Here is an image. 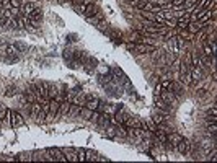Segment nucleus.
<instances>
[{"label": "nucleus", "mask_w": 217, "mask_h": 163, "mask_svg": "<svg viewBox=\"0 0 217 163\" xmlns=\"http://www.w3.org/2000/svg\"><path fill=\"white\" fill-rule=\"evenodd\" d=\"M158 96L162 99H163L165 103H168V104H175L176 103V96H175V93H173V91H170V90H163V88H162V91H160L158 93Z\"/></svg>", "instance_id": "f03ea898"}, {"label": "nucleus", "mask_w": 217, "mask_h": 163, "mask_svg": "<svg viewBox=\"0 0 217 163\" xmlns=\"http://www.w3.org/2000/svg\"><path fill=\"white\" fill-rule=\"evenodd\" d=\"M96 11H98V7H96V5H95V2H93V4L87 5V8H85V11L82 13V15H83L85 18H88V16H93V15L96 13Z\"/></svg>", "instance_id": "6e6552de"}, {"label": "nucleus", "mask_w": 217, "mask_h": 163, "mask_svg": "<svg viewBox=\"0 0 217 163\" xmlns=\"http://www.w3.org/2000/svg\"><path fill=\"white\" fill-rule=\"evenodd\" d=\"M23 126H25V116H23L21 113H18V111L11 109V113H10V127L18 129V127H23Z\"/></svg>", "instance_id": "f257e3e1"}, {"label": "nucleus", "mask_w": 217, "mask_h": 163, "mask_svg": "<svg viewBox=\"0 0 217 163\" xmlns=\"http://www.w3.org/2000/svg\"><path fill=\"white\" fill-rule=\"evenodd\" d=\"M87 21H88V23H91V25H98L100 21H103V13L98 10L93 16H88V18H87Z\"/></svg>", "instance_id": "1a4fd4ad"}, {"label": "nucleus", "mask_w": 217, "mask_h": 163, "mask_svg": "<svg viewBox=\"0 0 217 163\" xmlns=\"http://www.w3.org/2000/svg\"><path fill=\"white\" fill-rule=\"evenodd\" d=\"M181 139H183V135H180L178 132H175V131H173V132H170V134H167V140L170 142L171 145H176L180 140H181Z\"/></svg>", "instance_id": "423d86ee"}, {"label": "nucleus", "mask_w": 217, "mask_h": 163, "mask_svg": "<svg viewBox=\"0 0 217 163\" xmlns=\"http://www.w3.org/2000/svg\"><path fill=\"white\" fill-rule=\"evenodd\" d=\"M126 47H127V49H129V51H131V49L134 51V42H132V44H127V46H126Z\"/></svg>", "instance_id": "aec40b11"}, {"label": "nucleus", "mask_w": 217, "mask_h": 163, "mask_svg": "<svg viewBox=\"0 0 217 163\" xmlns=\"http://www.w3.org/2000/svg\"><path fill=\"white\" fill-rule=\"evenodd\" d=\"M207 131H211L212 132V135H216V131H217V126H216V122H212V124L207 127Z\"/></svg>", "instance_id": "f3484780"}, {"label": "nucleus", "mask_w": 217, "mask_h": 163, "mask_svg": "<svg viewBox=\"0 0 217 163\" xmlns=\"http://www.w3.org/2000/svg\"><path fill=\"white\" fill-rule=\"evenodd\" d=\"M75 152L78 153V162H83L85 160V148H75Z\"/></svg>", "instance_id": "dca6fc26"}, {"label": "nucleus", "mask_w": 217, "mask_h": 163, "mask_svg": "<svg viewBox=\"0 0 217 163\" xmlns=\"http://www.w3.org/2000/svg\"><path fill=\"white\" fill-rule=\"evenodd\" d=\"M153 90H155V95H158L160 91H162V85H160V82L155 85V88H153Z\"/></svg>", "instance_id": "6ab92c4d"}, {"label": "nucleus", "mask_w": 217, "mask_h": 163, "mask_svg": "<svg viewBox=\"0 0 217 163\" xmlns=\"http://www.w3.org/2000/svg\"><path fill=\"white\" fill-rule=\"evenodd\" d=\"M134 51L139 52V54H147V52H155L157 47H155V46L142 44V42H136V44H134Z\"/></svg>", "instance_id": "20e7f679"}, {"label": "nucleus", "mask_w": 217, "mask_h": 163, "mask_svg": "<svg viewBox=\"0 0 217 163\" xmlns=\"http://www.w3.org/2000/svg\"><path fill=\"white\" fill-rule=\"evenodd\" d=\"M153 135H155V139H158L160 144H165V142H167V134H165L162 129H157L155 132H153Z\"/></svg>", "instance_id": "9b49d317"}, {"label": "nucleus", "mask_w": 217, "mask_h": 163, "mask_svg": "<svg viewBox=\"0 0 217 163\" xmlns=\"http://www.w3.org/2000/svg\"><path fill=\"white\" fill-rule=\"evenodd\" d=\"M39 111H41V103H38V101L31 103V106H30V116L31 118L36 119V116L39 114Z\"/></svg>", "instance_id": "0eeeda50"}, {"label": "nucleus", "mask_w": 217, "mask_h": 163, "mask_svg": "<svg viewBox=\"0 0 217 163\" xmlns=\"http://www.w3.org/2000/svg\"><path fill=\"white\" fill-rule=\"evenodd\" d=\"M34 8H38V5L33 4V2H25V4H21V7H20V10H21V15H30L31 11L34 10Z\"/></svg>", "instance_id": "39448f33"}, {"label": "nucleus", "mask_w": 217, "mask_h": 163, "mask_svg": "<svg viewBox=\"0 0 217 163\" xmlns=\"http://www.w3.org/2000/svg\"><path fill=\"white\" fill-rule=\"evenodd\" d=\"M209 121H211V122H216V121H217V118H216V116H211Z\"/></svg>", "instance_id": "412c9836"}, {"label": "nucleus", "mask_w": 217, "mask_h": 163, "mask_svg": "<svg viewBox=\"0 0 217 163\" xmlns=\"http://www.w3.org/2000/svg\"><path fill=\"white\" fill-rule=\"evenodd\" d=\"M13 44H15V47H16V51H18V52H23V51L28 49V46L23 44V42H13Z\"/></svg>", "instance_id": "2eb2a0df"}, {"label": "nucleus", "mask_w": 217, "mask_h": 163, "mask_svg": "<svg viewBox=\"0 0 217 163\" xmlns=\"http://www.w3.org/2000/svg\"><path fill=\"white\" fill-rule=\"evenodd\" d=\"M15 93H16V88H13V87H10L7 90V96H13Z\"/></svg>", "instance_id": "a211bd4d"}, {"label": "nucleus", "mask_w": 217, "mask_h": 163, "mask_svg": "<svg viewBox=\"0 0 217 163\" xmlns=\"http://www.w3.org/2000/svg\"><path fill=\"white\" fill-rule=\"evenodd\" d=\"M204 54H206V56H209V57H214V56H216V52L212 51V47H211L207 42H204Z\"/></svg>", "instance_id": "4468645a"}, {"label": "nucleus", "mask_w": 217, "mask_h": 163, "mask_svg": "<svg viewBox=\"0 0 217 163\" xmlns=\"http://www.w3.org/2000/svg\"><path fill=\"white\" fill-rule=\"evenodd\" d=\"M167 119H168V118H165V116H162V114H158V113H153V114H152V121L155 122L157 126L162 124V122H165Z\"/></svg>", "instance_id": "f8f14e48"}, {"label": "nucleus", "mask_w": 217, "mask_h": 163, "mask_svg": "<svg viewBox=\"0 0 217 163\" xmlns=\"http://www.w3.org/2000/svg\"><path fill=\"white\" fill-rule=\"evenodd\" d=\"M83 106H78V104H70V109H69V114H67V118H75V116H78L80 114V109H82Z\"/></svg>", "instance_id": "9d476101"}, {"label": "nucleus", "mask_w": 217, "mask_h": 163, "mask_svg": "<svg viewBox=\"0 0 217 163\" xmlns=\"http://www.w3.org/2000/svg\"><path fill=\"white\" fill-rule=\"evenodd\" d=\"M91 113H93V111L88 109V108H85V106L82 108V109H80V116H82V118H85V119H90Z\"/></svg>", "instance_id": "ddd939ff"}, {"label": "nucleus", "mask_w": 217, "mask_h": 163, "mask_svg": "<svg viewBox=\"0 0 217 163\" xmlns=\"http://www.w3.org/2000/svg\"><path fill=\"white\" fill-rule=\"evenodd\" d=\"M47 153H49V155H52V157H51V160H56V162H67V160H65L64 152H62V148H57V147L47 148Z\"/></svg>", "instance_id": "7ed1b4c3"}]
</instances>
